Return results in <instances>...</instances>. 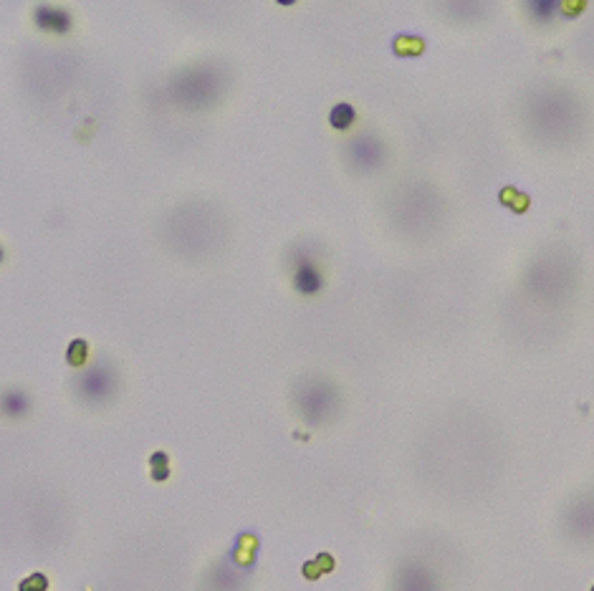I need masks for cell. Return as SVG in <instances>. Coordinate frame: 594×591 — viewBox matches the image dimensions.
I'll list each match as a JSON object with an SVG mask.
<instances>
[{
  "mask_svg": "<svg viewBox=\"0 0 594 591\" xmlns=\"http://www.w3.org/2000/svg\"><path fill=\"white\" fill-rule=\"evenodd\" d=\"M524 6L536 23H549L561 13V0H524Z\"/></svg>",
  "mask_w": 594,
  "mask_h": 591,
  "instance_id": "cell-3",
  "label": "cell"
},
{
  "mask_svg": "<svg viewBox=\"0 0 594 591\" xmlns=\"http://www.w3.org/2000/svg\"><path fill=\"white\" fill-rule=\"evenodd\" d=\"M35 26H38V31H43V33L66 35L74 23H71L69 10H63V8H56V6H41L35 10Z\"/></svg>",
  "mask_w": 594,
  "mask_h": 591,
  "instance_id": "cell-1",
  "label": "cell"
},
{
  "mask_svg": "<svg viewBox=\"0 0 594 591\" xmlns=\"http://www.w3.org/2000/svg\"><path fill=\"white\" fill-rule=\"evenodd\" d=\"M294 285L296 291L304 293V296H314V293L322 291V273L311 260L304 258V260H299L294 271Z\"/></svg>",
  "mask_w": 594,
  "mask_h": 591,
  "instance_id": "cell-2",
  "label": "cell"
},
{
  "mask_svg": "<svg viewBox=\"0 0 594 591\" xmlns=\"http://www.w3.org/2000/svg\"><path fill=\"white\" fill-rule=\"evenodd\" d=\"M329 119H331V126L334 129H349L352 124H354V119H356V112H354V106L352 104H336L334 109H331V114H329Z\"/></svg>",
  "mask_w": 594,
  "mask_h": 591,
  "instance_id": "cell-4",
  "label": "cell"
},
{
  "mask_svg": "<svg viewBox=\"0 0 594 591\" xmlns=\"http://www.w3.org/2000/svg\"><path fill=\"white\" fill-rule=\"evenodd\" d=\"M279 3H283V6H291V3H296V0H279Z\"/></svg>",
  "mask_w": 594,
  "mask_h": 591,
  "instance_id": "cell-5",
  "label": "cell"
}]
</instances>
